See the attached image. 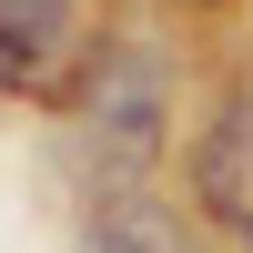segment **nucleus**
<instances>
[{"label": "nucleus", "mask_w": 253, "mask_h": 253, "mask_svg": "<svg viewBox=\"0 0 253 253\" xmlns=\"http://www.w3.org/2000/svg\"><path fill=\"white\" fill-rule=\"evenodd\" d=\"M81 41V0H0V91H31Z\"/></svg>", "instance_id": "nucleus-2"}, {"label": "nucleus", "mask_w": 253, "mask_h": 253, "mask_svg": "<svg viewBox=\"0 0 253 253\" xmlns=\"http://www.w3.org/2000/svg\"><path fill=\"white\" fill-rule=\"evenodd\" d=\"M162 122H172V61H162V41L122 31L112 51H101L91 91H81V132H91V152H101V162L142 172V162L162 152Z\"/></svg>", "instance_id": "nucleus-1"}, {"label": "nucleus", "mask_w": 253, "mask_h": 253, "mask_svg": "<svg viewBox=\"0 0 253 253\" xmlns=\"http://www.w3.org/2000/svg\"><path fill=\"white\" fill-rule=\"evenodd\" d=\"M81 253H193V243H182V223L162 213V203L122 193V203H101V213L81 223Z\"/></svg>", "instance_id": "nucleus-3"}]
</instances>
